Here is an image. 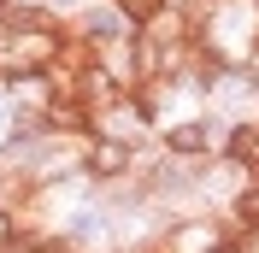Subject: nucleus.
<instances>
[{
  "mask_svg": "<svg viewBox=\"0 0 259 253\" xmlns=\"http://www.w3.org/2000/svg\"><path fill=\"white\" fill-rule=\"evenodd\" d=\"M130 171H136V142H118V136H89L82 177H95V183H124Z\"/></svg>",
  "mask_w": 259,
  "mask_h": 253,
  "instance_id": "1",
  "label": "nucleus"
},
{
  "mask_svg": "<svg viewBox=\"0 0 259 253\" xmlns=\"http://www.w3.org/2000/svg\"><path fill=\"white\" fill-rule=\"evenodd\" d=\"M224 236H230L224 218H189V224H177V230L165 236V253H212Z\"/></svg>",
  "mask_w": 259,
  "mask_h": 253,
  "instance_id": "2",
  "label": "nucleus"
},
{
  "mask_svg": "<svg viewBox=\"0 0 259 253\" xmlns=\"http://www.w3.org/2000/svg\"><path fill=\"white\" fill-rule=\"evenodd\" d=\"M206 147H212V124L206 118H189V124L165 130V153H177V159H200Z\"/></svg>",
  "mask_w": 259,
  "mask_h": 253,
  "instance_id": "3",
  "label": "nucleus"
},
{
  "mask_svg": "<svg viewBox=\"0 0 259 253\" xmlns=\"http://www.w3.org/2000/svg\"><path fill=\"white\" fill-rule=\"evenodd\" d=\"M236 224H247V230H259V177L247 183L242 194H236Z\"/></svg>",
  "mask_w": 259,
  "mask_h": 253,
  "instance_id": "4",
  "label": "nucleus"
},
{
  "mask_svg": "<svg viewBox=\"0 0 259 253\" xmlns=\"http://www.w3.org/2000/svg\"><path fill=\"white\" fill-rule=\"evenodd\" d=\"M112 6H118V12H124V24H130V30H136V24H147V18L159 12L165 0H112Z\"/></svg>",
  "mask_w": 259,
  "mask_h": 253,
  "instance_id": "5",
  "label": "nucleus"
},
{
  "mask_svg": "<svg viewBox=\"0 0 259 253\" xmlns=\"http://www.w3.org/2000/svg\"><path fill=\"white\" fill-rule=\"evenodd\" d=\"M12 247H18V206L0 200V253H12Z\"/></svg>",
  "mask_w": 259,
  "mask_h": 253,
  "instance_id": "6",
  "label": "nucleus"
}]
</instances>
